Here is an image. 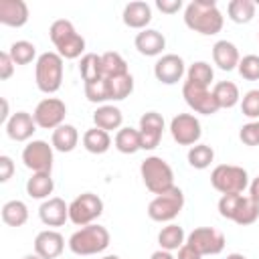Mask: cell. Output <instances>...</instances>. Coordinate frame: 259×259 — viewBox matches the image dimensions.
Masks as SVG:
<instances>
[{
  "mask_svg": "<svg viewBox=\"0 0 259 259\" xmlns=\"http://www.w3.org/2000/svg\"><path fill=\"white\" fill-rule=\"evenodd\" d=\"M184 24L198 34L212 36L221 32L225 16L214 0H192L184 8Z\"/></svg>",
  "mask_w": 259,
  "mask_h": 259,
  "instance_id": "6da1fadb",
  "label": "cell"
},
{
  "mask_svg": "<svg viewBox=\"0 0 259 259\" xmlns=\"http://www.w3.org/2000/svg\"><path fill=\"white\" fill-rule=\"evenodd\" d=\"M49 36H51L57 53L63 59L71 61V59L83 57V53H85V38L75 30L71 20H65V18L55 20L51 24V28H49Z\"/></svg>",
  "mask_w": 259,
  "mask_h": 259,
  "instance_id": "7a4b0ae2",
  "label": "cell"
},
{
  "mask_svg": "<svg viewBox=\"0 0 259 259\" xmlns=\"http://www.w3.org/2000/svg\"><path fill=\"white\" fill-rule=\"evenodd\" d=\"M34 81L38 91L53 95L63 85V57L57 51H47L38 55L34 63Z\"/></svg>",
  "mask_w": 259,
  "mask_h": 259,
  "instance_id": "3957f363",
  "label": "cell"
},
{
  "mask_svg": "<svg viewBox=\"0 0 259 259\" xmlns=\"http://www.w3.org/2000/svg\"><path fill=\"white\" fill-rule=\"evenodd\" d=\"M109 231L97 223L93 225H87V227H81L79 231H75L71 237H69V249L75 253V255H97L101 251H105L109 247Z\"/></svg>",
  "mask_w": 259,
  "mask_h": 259,
  "instance_id": "277c9868",
  "label": "cell"
},
{
  "mask_svg": "<svg viewBox=\"0 0 259 259\" xmlns=\"http://www.w3.org/2000/svg\"><path fill=\"white\" fill-rule=\"evenodd\" d=\"M140 174H142V180H144L146 188L156 196L164 194V192H168L170 188L176 186L172 166L160 156H148L140 164Z\"/></svg>",
  "mask_w": 259,
  "mask_h": 259,
  "instance_id": "5b68a950",
  "label": "cell"
},
{
  "mask_svg": "<svg viewBox=\"0 0 259 259\" xmlns=\"http://www.w3.org/2000/svg\"><path fill=\"white\" fill-rule=\"evenodd\" d=\"M210 184L221 194H243L249 186V174L243 166L219 164L210 172Z\"/></svg>",
  "mask_w": 259,
  "mask_h": 259,
  "instance_id": "8992f818",
  "label": "cell"
},
{
  "mask_svg": "<svg viewBox=\"0 0 259 259\" xmlns=\"http://www.w3.org/2000/svg\"><path fill=\"white\" fill-rule=\"evenodd\" d=\"M184 208V192L174 186L164 194H158L148 204V217L156 223H172Z\"/></svg>",
  "mask_w": 259,
  "mask_h": 259,
  "instance_id": "52a82bcc",
  "label": "cell"
},
{
  "mask_svg": "<svg viewBox=\"0 0 259 259\" xmlns=\"http://www.w3.org/2000/svg\"><path fill=\"white\" fill-rule=\"evenodd\" d=\"M103 212V200L93 192H83L75 196L69 204V221L77 227L93 225Z\"/></svg>",
  "mask_w": 259,
  "mask_h": 259,
  "instance_id": "ba28073f",
  "label": "cell"
},
{
  "mask_svg": "<svg viewBox=\"0 0 259 259\" xmlns=\"http://www.w3.org/2000/svg\"><path fill=\"white\" fill-rule=\"evenodd\" d=\"M225 235L214 227H198L186 237V245H190L196 253L204 255H219L225 249Z\"/></svg>",
  "mask_w": 259,
  "mask_h": 259,
  "instance_id": "9c48e42d",
  "label": "cell"
},
{
  "mask_svg": "<svg viewBox=\"0 0 259 259\" xmlns=\"http://www.w3.org/2000/svg\"><path fill=\"white\" fill-rule=\"evenodd\" d=\"M65 115H67V105L59 97H45L42 101L36 103L32 111L36 125L42 130H57L59 125L65 123Z\"/></svg>",
  "mask_w": 259,
  "mask_h": 259,
  "instance_id": "30bf717a",
  "label": "cell"
},
{
  "mask_svg": "<svg viewBox=\"0 0 259 259\" xmlns=\"http://www.w3.org/2000/svg\"><path fill=\"white\" fill-rule=\"evenodd\" d=\"M170 134L176 144L180 146H194L202 136V127L196 115L192 113H178L170 121Z\"/></svg>",
  "mask_w": 259,
  "mask_h": 259,
  "instance_id": "8fae6325",
  "label": "cell"
},
{
  "mask_svg": "<svg viewBox=\"0 0 259 259\" xmlns=\"http://www.w3.org/2000/svg\"><path fill=\"white\" fill-rule=\"evenodd\" d=\"M53 146L45 140H32L22 150V162L32 172H49L53 170Z\"/></svg>",
  "mask_w": 259,
  "mask_h": 259,
  "instance_id": "7c38bea8",
  "label": "cell"
},
{
  "mask_svg": "<svg viewBox=\"0 0 259 259\" xmlns=\"http://www.w3.org/2000/svg\"><path fill=\"white\" fill-rule=\"evenodd\" d=\"M182 97L186 101V105L196 111V113H202V115H212L217 113L221 107L212 95V89H206V87H196L188 81H184L182 85Z\"/></svg>",
  "mask_w": 259,
  "mask_h": 259,
  "instance_id": "4fadbf2b",
  "label": "cell"
},
{
  "mask_svg": "<svg viewBox=\"0 0 259 259\" xmlns=\"http://www.w3.org/2000/svg\"><path fill=\"white\" fill-rule=\"evenodd\" d=\"M184 73H186V67L180 55L168 53L154 63V77L164 85H176L184 77Z\"/></svg>",
  "mask_w": 259,
  "mask_h": 259,
  "instance_id": "5bb4252c",
  "label": "cell"
},
{
  "mask_svg": "<svg viewBox=\"0 0 259 259\" xmlns=\"http://www.w3.org/2000/svg\"><path fill=\"white\" fill-rule=\"evenodd\" d=\"M38 219L47 227H63L69 221V204L59 196H51L38 206Z\"/></svg>",
  "mask_w": 259,
  "mask_h": 259,
  "instance_id": "9a60e30c",
  "label": "cell"
},
{
  "mask_svg": "<svg viewBox=\"0 0 259 259\" xmlns=\"http://www.w3.org/2000/svg\"><path fill=\"white\" fill-rule=\"evenodd\" d=\"M65 249V239L55 229H45L34 237V253L42 259H59Z\"/></svg>",
  "mask_w": 259,
  "mask_h": 259,
  "instance_id": "2e32d148",
  "label": "cell"
},
{
  "mask_svg": "<svg viewBox=\"0 0 259 259\" xmlns=\"http://www.w3.org/2000/svg\"><path fill=\"white\" fill-rule=\"evenodd\" d=\"M36 127L38 125H36L32 113H28V111H16L6 121V134L14 142H28L32 138V134L36 132Z\"/></svg>",
  "mask_w": 259,
  "mask_h": 259,
  "instance_id": "e0dca14e",
  "label": "cell"
},
{
  "mask_svg": "<svg viewBox=\"0 0 259 259\" xmlns=\"http://www.w3.org/2000/svg\"><path fill=\"white\" fill-rule=\"evenodd\" d=\"M121 20L127 28H134V30H146L148 24L152 22V8L148 2L144 0H134V2H127L123 12H121Z\"/></svg>",
  "mask_w": 259,
  "mask_h": 259,
  "instance_id": "ac0fdd59",
  "label": "cell"
},
{
  "mask_svg": "<svg viewBox=\"0 0 259 259\" xmlns=\"http://www.w3.org/2000/svg\"><path fill=\"white\" fill-rule=\"evenodd\" d=\"M0 22L20 28L28 22V6L24 0H0Z\"/></svg>",
  "mask_w": 259,
  "mask_h": 259,
  "instance_id": "d6986e66",
  "label": "cell"
},
{
  "mask_svg": "<svg viewBox=\"0 0 259 259\" xmlns=\"http://www.w3.org/2000/svg\"><path fill=\"white\" fill-rule=\"evenodd\" d=\"M134 45H136L140 55H144V57H158L166 49V38H164V34L160 30L146 28V30H140L136 34Z\"/></svg>",
  "mask_w": 259,
  "mask_h": 259,
  "instance_id": "ffe728a7",
  "label": "cell"
},
{
  "mask_svg": "<svg viewBox=\"0 0 259 259\" xmlns=\"http://www.w3.org/2000/svg\"><path fill=\"white\" fill-rule=\"evenodd\" d=\"M212 61L221 71H233L241 61L239 49L231 40H217L212 45Z\"/></svg>",
  "mask_w": 259,
  "mask_h": 259,
  "instance_id": "44dd1931",
  "label": "cell"
},
{
  "mask_svg": "<svg viewBox=\"0 0 259 259\" xmlns=\"http://www.w3.org/2000/svg\"><path fill=\"white\" fill-rule=\"evenodd\" d=\"M93 123L95 127L99 130H105V132H113V130H121V123H123V113L119 107L115 105H99L95 111H93Z\"/></svg>",
  "mask_w": 259,
  "mask_h": 259,
  "instance_id": "7402d4cb",
  "label": "cell"
},
{
  "mask_svg": "<svg viewBox=\"0 0 259 259\" xmlns=\"http://www.w3.org/2000/svg\"><path fill=\"white\" fill-rule=\"evenodd\" d=\"M79 144V132L75 125L71 123H63L59 125L57 130H53V136H51V146L57 150V152H63V154H69L77 148Z\"/></svg>",
  "mask_w": 259,
  "mask_h": 259,
  "instance_id": "603a6c76",
  "label": "cell"
},
{
  "mask_svg": "<svg viewBox=\"0 0 259 259\" xmlns=\"http://www.w3.org/2000/svg\"><path fill=\"white\" fill-rule=\"evenodd\" d=\"M55 190V180L49 172H32V176L26 180V194L36 200L51 198Z\"/></svg>",
  "mask_w": 259,
  "mask_h": 259,
  "instance_id": "cb8c5ba5",
  "label": "cell"
},
{
  "mask_svg": "<svg viewBox=\"0 0 259 259\" xmlns=\"http://www.w3.org/2000/svg\"><path fill=\"white\" fill-rule=\"evenodd\" d=\"M83 148L89 152V154H105L109 148H111V136L109 132L105 130H99V127H89L85 134H83Z\"/></svg>",
  "mask_w": 259,
  "mask_h": 259,
  "instance_id": "d4e9b609",
  "label": "cell"
},
{
  "mask_svg": "<svg viewBox=\"0 0 259 259\" xmlns=\"http://www.w3.org/2000/svg\"><path fill=\"white\" fill-rule=\"evenodd\" d=\"M184 243H186L184 229L180 225H176V223H168L158 233V245L164 251H178Z\"/></svg>",
  "mask_w": 259,
  "mask_h": 259,
  "instance_id": "484cf974",
  "label": "cell"
},
{
  "mask_svg": "<svg viewBox=\"0 0 259 259\" xmlns=\"http://www.w3.org/2000/svg\"><path fill=\"white\" fill-rule=\"evenodd\" d=\"M212 95H214V99H217V103H219L221 109H231L237 103H241L239 87L233 81H219V83H214Z\"/></svg>",
  "mask_w": 259,
  "mask_h": 259,
  "instance_id": "4316f807",
  "label": "cell"
},
{
  "mask_svg": "<svg viewBox=\"0 0 259 259\" xmlns=\"http://www.w3.org/2000/svg\"><path fill=\"white\" fill-rule=\"evenodd\" d=\"M113 146L117 152L121 154H136L138 150H142V144H140V130H134V127H121L115 132V138H113Z\"/></svg>",
  "mask_w": 259,
  "mask_h": 259,
  "instance_id": "83f0119b",
  "label": "cell"
},
{
  "mask_svg": "<svg viewBox=\"0 0 259 259\" xmlns=\"http://www.w3.org/2000/svg\"><path fill=\"white\" fill-rule=\"evenodd\" d=\"M257 4L253 0H231L227 4V14L235 24H247L255 18Z\"/></svg>",
  "mask_w": 259,
  "mask_h": 259,
  "instance_id": "f1b7e54d",
  "label": "cell"
},
{
  "mask_svg": "<svg viewBox=\"0 0 259 259\" xmlns=\"http://www.w3.org/2000/svg\"><path fill=\"white\" fill-rule=\"evenodd\" d=\"M2 221L8 227H22L28 221V206L22 200H8L2 206Z\"/></svg>",
  "mask_w": 259,
  "mask_h": 259,
  "instance_id": "f546056e",
  "label": "cell"
},
{
  "mask_svg": "<svg viewBox=\"0 0 259 259\" xmlns=\"http://www.w3.org/2000/svg\"><path fill=\"white\" fill-rule=\"evenodd\" d=\"M257 219H259V204H257L249 194H247V196L243 194L231 221L237 223V225H241V227H247V225H253Z\"/></svg>",
  "mask_w": 259,
  "mask_h": 259,
  "instance_id": "4dcf8cb0",
  "label": "cell"
},
{
  "mask_svg": "<svg viewBox=\"0 0 259 259\" xmlns=\"http://www.w3.org/2000/svg\"><path fill=\"white\" fill-rule=\"evenodd\" d=\"M101 73H103V79H113V77L125 75V73H130V71H127L125 59H123L119 53L107 51V53L101 55Z\"/></svg>",
  "mask_w": 259,
  "mask_h": 259,
  "instance_id": "1f68e13d",
  "label": "cell"
},
{
  "mask_svg": "<svg viewBox=\"0 0 259 259\" xmlns=\"http://www.w3.org/2000/svg\"><path fill=\"white\" fill-rule=\"evenodd\" d=\"M79 73H81L83 83H93V81L103 79V73H101V55H97V53H85L81 57V61H79Z\"/></svg>",
  "mask_w": 259,
  "mask_h": 259,
  "instance_id": "d6a6232c",
  "label": "cell"
},
{
  "mask_svg": "<svg viewBox=\"0 0 259 259\" xmlns=\"http://www.w3.org/2000/svg\"><path fill=\"white\" fill-rule=\"evenodd\" d=\"M214 79V71L206 61H194L188 69H186V81L196 85V87H206L212 83Z\"/></svg>",
  "mask_w": 259,
  "mask_h": 259,
  "instance_id": "836d02e7",
  "label": "cell"
},
{
  "mask_svg": "<svg viewBox=\"0 0 259 259\" xmlns=\"http://www.w3.org/2000/svg\"><path fill=\"white\" fill-rule=\"evenodd\" d=\"M107 89H109V101H121L132 95L134 91V77L130 73L107 79Z\"/></svg>",
  "mask_w": 259,
  "mask_h": 259,
  "instance_id": "e575fe53",
  "label": "cell"
},
{
  "mask_svg": "<svg viewBox=\"0 0 259 259\" xmlns=\"http://www.w3.org/2000/svg\"><path fill=\"white\" fill-rule=\"evenodd\" d=\"M214 162V150L206 144H194L188 150V164L194 170H206Z\"/></svg>",
  "mask_w": 259,
  "mask_h": 259,
  "instance_id": "d590c367",
  "label": "cell"
},
{
  "mask_svg": "<svg viewBox=\"0 0 259 259\" xmlns=\"http://www.w3.org/2000/svg\"><path fill=\"white\" fill-rule=\"evenodd\" d=\"M8 53H10L12 61H14V65H28L34 59H38L36 57V47L30 40H16V42H12Z\"/></svg>",
  "mask_w": 259,
  "mask_h": 259,
  "instance_id": "8d00e7d4",
  "label": "cell"
},
{
  "mask_svg": "<svg viewBox=\"0 0 259 259\" xmlns=\"http://www.w3.org/2000/svg\"><path fill=\"white\" fill-rule=\"evenodd\" d=\"M140 132L142 134H154V136H162L164 132V117L158 111H146L140 117Z\"/></svg>",
  "mask_w": 259,
  "mask_h": 259,
  "instance_id": "74e56055",
  "label": "cell"
},
{
  "mask_svg": "<svg viewBox=\"0 0 259 259\" xmlns=\"http://www.w3.org/2000/svg\"><path fill=\"white\" fill-rule=\"evenodd\" d=\"M85 97L91 103H103L109 101V89H107V79H99L93 83H85Z\"/></svg>",
  "mask_w": 259,
  "mask_h": 259,
  "instance_id": "f35d334b",
  "label": "cell"
},
{
  "mask_svg": "<svg viewBox=\"0 0 259 259\" xmlns=\"http://www.w3.org/2000/svg\"><path fill=\"white\" fill-rule=\"evenodd\" d=\"M237 71L247 81H259V57L257 55H245L239 61Z\"/></svg>",
  "mask_w": 259,
  "mask_h": 259,
  "instance_id": "ab89813d",
  "label": "cell"
},
{
  "mask_svg": "<svg viewBox=\"0 0 259 259\" xmlns=\"http://www.w3.org/2000/svg\"><path fill=\"white\" fill-rule=\"evenodd\" d=\"M241 111L245 117L257 121L259 119V89H249L241 97Z\"/></svg>",
  "mask_w": 259,
  "mask_h": 259,
  "instance_id": "60d3db41",
  "label": "cell"
},
{
  "mask_svg": "<svg viewBox=\"0 0 259 259\" xmlns=\"http://www.w3.org/2000/svg\"><path fill=\"white\" fill-rule=\"evenodd\" d=\"M241 196H243V194H223V196L219 198V214H221L223 219L231 221L233 214H235V210H237V204H239Z\"/></svg>",
  "mask_w": 259,
  "mask_h": 259,
  "instance_id": "b9f144b4",
  "label": "cell"
},
{
  "mask_svg": "<svg viewBox=\"0 0 259 259\" xmlns=\"http://www.w3.org/2000/svg\"><path fill=\"white\" fill-rule=\"evenodd\" d=\"M14 67H16V65H14L12 57H10V53H8V51L0 53V79H2V81H6V79L12 77Z\"/></svg>",
  "mask_w": 259,
  "mask_h": 259,
  "instance_id": "7bdbcfd3",
  "label": "cell"
},
{
  "mask_svg": "<svg viewBox=\"0 0 259 259\" xmlns=\"http://www.w3.org/2000/svg\"><path fill=\"white\" fill-rule=\"evenodd\" d=\"M14 174V162L10 156H0V182H8Z\"/></svg>",
  "mask_w": 259,
  "mask_h": 259,
  "instance_id": "ee69618b",
  "label": "cell"
},
{
  "mask_svg": "<svg viewBox=\"0 0 259 259\" xmlns=\"http://www.w3.org/2000/svg\"><path fill=\"white\" fill-rule=\"evenodd\" d=\"M156 8L164 14H176L182 8V0H156Z\"/></svg>",
  "mask_w": 259,
  "mask_h": 259,
  "instance_id": "f6af8a7d",
  "label": "cell"
},
{
  "mask_svg": "<svg viewBox=\"0 0 259 259\" xmlns=\"http://www.w3.org/2000/svg\"><path fill=\"white\" fill-rule=\"evenodd\" d=\"M176 259H202V255H200V253H196L190 245H186V243H184V245L178 249Z\"/></svg>",
  "mask_w": 259,
  "mask_h": 259,
  "instance_id": "bcb514c9",
  "label": "cell"
},
{
  "mask_svg": "<svg viewBox=\"0 0 259 259\" xmlns=\"http://www.w3.org/2000/svg\"><path fill=\"white\" fill-rule=\"evenodd\" d=\"M249 196L259 204V176L253 178V182H249Z\"/></svg>",
  "mask_w": 259,
  "mask_h": 259,
  "instance_id": "7dc6e473",
  "label": "cell"
},
{
  "mask_svg": "<svg viewBox=\"0 0 259 259\" xmlns=\"http://www.w3.org/2000/svg\"><path fill=\"white\" fill-rule=\"evenodd\" d=\"M150 259H176V257L172 255V251H164V249H158V251H154V253L150 255Z\"/></svg>",
  "mask_w": 259,
  "mask_h": 259,
  "instance_id": "c3c4849f",
  "label": "cell"
},
{
  "mask_svg": "<svg viewBox=\"0 0 259 259\" xmlns=\"http://www.w3.org/2000/svg\"><path fill=\"white\" fill-rule=\"evenodd\" d=\"M10 117H12V115L8 113V101H6V99H2V115H0V119H2V123L6 125V121H8Z\"/></svg>",
  "mask_w": 259,
  "mask_h": 259,
  "instance_id": "681fc988",
  "label": "cell"
},
{
  "mask_svg": "<svg viewBox=\"0 0 259 259\" xmlns=\"http://www.w3.org/2000/svg\"><path fill=\"white\" fill-rule=\"evenodd\" d=\"M225 259H247V257H245L243 253H229Z\"/></svg>",
  "mask_w": 259,
  "mask_h": 259,
  "instance_id": "f907efd6",
  "label": "cell"
},
{
  "mask_svg": "<svg viewBox=\"0 0 259 259\" xmlns=\"http://www.w3.org/2000/svg\"><path fill=\"white\" fill-rule=\"evenodd\" d=\"M22 259H42L40 255H36V253H28V255H24Z\"/></svg>",
  "mask_w": 259,
  "mask_h": 259,
  "instance_id": "816d5d0a",
  "label": "cell"
},
{
  "mask_svg": "<svg viewBox=\"0 0 259 259\" xmlns=\"http://www.w3.org/2000/svg\"><path fill=\"white\" fill-rule=\"evenodd\" d=\"M101 259H119L117 255H105V257H101Z\"/></svg>",
  "mask_w": 259,
  "mask_h": 259,
  "instance_id": "f5cc1de1",
  "label": "cell"
},
{
  "mask_svg": "<svg viewBox=\"0 0 259 259\" xmlns=\"http://www.w3.org/2000/svg\"><path fill=\"white\" fill-rule=\"evenodd\" d=\"M255 130H257V136H259V119L255 121Z\"/></svg>",
  "mask_w": 259,
  "mask_h": 259,
  "instance_id": "db71d44e",
  "label": "cell"
}]
</instances>
